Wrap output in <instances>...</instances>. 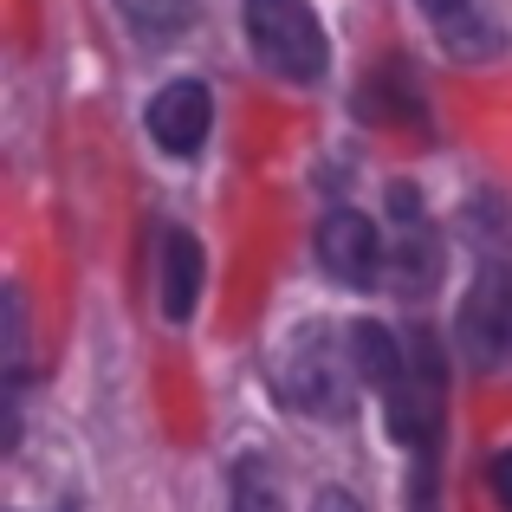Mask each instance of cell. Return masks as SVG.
Returning <instances> with one entry per match:
<instances>
[{
    "label": "cell",
    "mask_w": 512,
    "mask_h": 512,
    "mask_svg": "<svg viewBox=\"0 0 512 512\" xmlns=\"http://www.w3.org/2000/svg\"><path fill=\"white\" fill-rule=\"evenodd\" d=\"M461 350L467 363L480 370H506L512 363V247L506 253H487V266L474 273L461 299Z\"/></svg>",
    "instance_id": "cell-2"
},
{
    "label": "cell",
    "mask_w": 512,
    "mask_h": 512,
    "mask_svg": "<svg viewBox=\"0 0 512 512\" xmlns=\"http://www.w3.org/2000/svg\"><path fill=\"white\" fill-rule=\"evenodd\" d=\"M422 13L454 59H493L500 52V20H493L487 0H422Z\"/></svg>",
    "instance_id": "cell-6"
},
{
    "label": "cell",
    "mask_w": 512,
    "mask_h": 512,
    "mask_svg": "<svg viewBox=\"0 0 512 512\" xmlns=\"http://www.w3.org/2000/svg\"><path fill=\"white\" fill-rule=\"evenodd\" d=\"M227 512H279V493H273L266 461H240L234 467V506Z\"/></svg>",
    "instance_id": "cell-10"
},
{
    "label": "cell",
    "mask_w": 512,
    "mask_h": 512,
    "mask_svg": "<svg viewBox=\"0 0 512 512\" xmlns=\"http://www.w3.org/2000/svg\"><path fill=\"white\" fill-rule=\"evenodd\" d=\"M247 46L286 85H318L331 65L325 26H318V13L305 0H247Z\"/></svg>",
    "instance_id": "cell-1"
},
{
    "label": "cell",
    "mask_w": 512,
    "mask_h": 512,
    "mask_svg": "<svg viewBox=\"0 0 512 512\" xmlns=\"http://www.w3.org/2000/svg\"><path fill=\"white\" fill-rule=\"evenodd\" d=\"M208 124H214V104H208V91H201L195 78H175L169 91H156L150 137L163 143L169 156H195L201 143H208Z\"/></svg>",
    "instance_id": "cell-4"
},
{
    "label": "cell",
    "mask_w": 512,
    "mask_h": 512,
    "mask_svg": "<svg viewBox=\"0 0 512 512\" xmlns=\"http://www.w3.org/2000/svg\"><path fill=\"white\" fill-rule=\"evenodd\" d=\"M318 260H325L344 286H370V279L383 273V240H376V227L363 221V214L338 208L318 227Z\"/></svg>",
    "instance_id": "cell-3"
},
{
    "label": "cell",
    "mask_w": 512,
    "mask_h": 512,
    "mask_svg": "<svg viewBox=\"0 0 512 512\" xmlns=\"http://www.w3.org/2000/svg\"><path fill=\"white\" fill-rule=\"evenodd\" d=\"M350 357H357V376L376 389V396H396V389L409 383L402 350H396V338H389L383 325H357V331H350Z\"/></svg>",
    "instance_id": "cell-8"
},
{
    "label": "cell",
    "mask_w": 512,
    "mask_h": 512,
    "mask_svg": "<svg viewBox=\"0 0 512 512\" xmlns=\"http://www.w3.org/2000/svg\"><path fill=\"white\" fill-rule=\"evenodd\" d=\"M312 512H363L357 500H350V493H318V506Z\"/></svg>",
    "instance_id": "cell-12"
},
{
    "label": "cell",
    "mask_w": 512,
    "mask_h": 512,
    "mask_svg": "<svg viewBox=\"0 0 512 512\" xmlns=\"http://www.w3.org/2000/svg\"><path fill=\"white\" fill-rule=\"evenodd\" d=\"M493 493H500V506L512 512V448L500 454V461H493Z\"/></svg>",
    "instance_id": "cell-11"
},
{
    "label": "cell",
    "mask_w": 512,
    "mask_h": 512,
    "mask_svg": "<svg viewBox=\"0 0 512 512\" xmlns=\"http://www.w3.org/2000/svg\"><path fill=\"white\" fill-rule=\"evenodd\" d=\"M201 273H208V260H201L195 234L169 227L163 247H156V292H163V312L175 318V325L195 312V299H201Z\"/></svg>",
    "instance_id": "cell-7"
},
{
    "label": "cell",
    "mask_w": 512,
    "mask_h": 512,
    "mask_svg": "<svg viewBox=\"0 0 512 512\" xmlns=\"http://www.w3.org/2000/svg\"><path fill=\"white\" fill-rule=\"evenodd\" d=\"M117 7H124V20L137 26L143 39H156V46H163V39H175L188 26L195 0H117Z\"/></svg>",
    "instance_id": "cell-9"
},
{
    "label": "cell",
    "mask_w": 512,
    "mask_h": 512,
    "mask_svg": "<svg viewBox=\"0 0 512 512\" xmlns=\"http://www.w3.org/2000/svg\"><path fill=\"white\" fill-rule=\"evenodd\" d=\"M286 402L318 409V415L344 409V376H338V363H331V338H325V331H312V338L292 344V357H286Z\"/></svg>",
    "instance_id": "cell-5"
}]
</instances>
